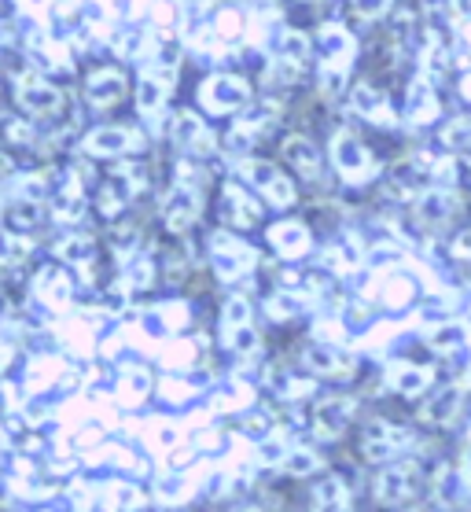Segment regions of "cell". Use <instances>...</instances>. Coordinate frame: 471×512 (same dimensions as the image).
<instances>
[{
	"mask_svg": "<svg viewBox=\"0 0 471 512\" xmlns=\"http://www.w3.org/2000/svg\"><path fill=\"white\" fill-rule=\"evenodd\" d=\"M431 461L435 454L402 457L365 476V501L372 512H431Z\"/></svg>",
	"mask_w": 471,
	"mask_h": 512,
	"instance_id": "6da1fadb",
	"label": "cell"
},
{
	"mask_svg": "<svg viewBox=\"0 0 471 512\" xmlns=\"http://www.w3.org/2000/svg\"><path fill=\"white\" fill-rule=\"evenodd\" d=\"M361 417H365L361 395H354L350 387H335V391H324L306 406V431H310L313 446L328 450V446L350 443Z\"/></svg>",
	"mask_w": 471,
	"mask_h": 512,
	"instance_id": "7a4b0ae2",
	"label": "cell"
},
{
	"mask_svg": "<svg viewBox=\"0 0 471 512\" xmlns=\"http://www.w3.org/2000/svg\"><path fill=\"white\" fill-rule=\"evenodd\" d=\"M409 413H413L416 428L424 431L427 439L449 443V439L464 428V420H468L471 395L460 384H435Z\"/></svg>",
	"mask_w": 471,
	"mask_h": 512,
	"instance_id": "3957f363",
	"label": "cell"
},
{
	"mask_svg": "<svg viewBox=\"0 0 471 512\" xmlns=\"http://www.w3.org/2000/svg\"><path fill=\"white\" fill-rule=\"evenodd\" d=\"M299 365L313 380L332 387H354L361 380V361L354 354H346V350L332 347V343H302Z\"/></svg>",
	"mask_w": 471,
	"mask_h": 512,
	"instance_id": "277c9868",
	"label": "cell"
},
{
	"mask_svg": "<svg viewBox=\"0 0 471 512\" xmlns=\"http://www.w3.org/2000/svg\"><path fill=\"white\" fill-rule=\"evenodd\" d=\"M218 214H221V222L236 225V229L258 225V203L251 199V192H243V188H236V185H225V192L218 196Z\"/></svg>",
	"mask_w": 471,
	"mask_h": 512,
	"instance_id": "5b68a950",
	"label": "cell"
},
{
	"mask_svg": "<svg viewBox=\"0 0 471 512\" xmlns=\"http://www.w3.org/2000/svg\"><path fill=\"white\" fill-rule=\"evenodd\" d=\"M229 512H265L262 509V501H258V498H247V501H236V505H229Z\"/></svg>",
	"mask_w": 471,
	"mask_h": 512,
	"instance_id": "8992f818",
	"label": "cell"
},
{
	"mask_svg": "<svg viewBox=\"0 0 471 512\" xmlns=\"http://www.w3.org/2000/svg\"><path fill=\"white\" fill-rule=\"evenodd\" d=\"M4 361H8V354H4V350H0V373H4Z\"/></svg>",
	"mask_w": 471,
	"mask_h": 512,
	"instance_id": "52a82bcc",
	"label": "cell"
},
{
	"mask_svg": "<svg viewBox=\"0 0 471 512\" xmlns=\"http://www.w3.org/2000/svg\"><path fill=\"white\" fill-rule=\"evenodd\" d=\"M431 512H446V509H431Z\"/></svg>",
	"mask_w": 471,
	"mask_h": 512,
	"instance_id": "ba28073f",
	"label": "cell"
}]
</instances>
